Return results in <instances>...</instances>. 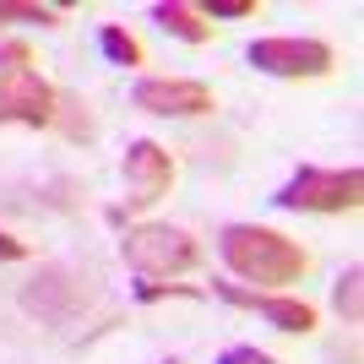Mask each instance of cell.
<instances>
[{
  "label": "cell",
  "instance_id": "1",
  "mask_svg": "<svg viewBox=\"0 0 364 364\" xmlns=\"http://www.w3.org/2000/svg\"><path fill=\"white\" fill-rule=\"evenodd\" d=\"M218 256L245 289L256 283L261 294H283L289 283H299L310 272V250L267 223H223L218 228Z\"/></svg>",
  "mask_w": 364,
  "mask_h": 364
},
{
  "label": "cell",
  "instance_id": "2",
  "mask_svg": "<svg viewBox=\"0 0 364 364\" xmlns=\"http://www.w3.org/2000/svg\"><path fill=\"white\" fill-rule=\"evenodd\" d=\"M60 120V92L38 71L33 60V49L22 38H6L0 44V125H33V131H44V125Z\"/></svg>",
  "mask_w": 364,
  "mask_h": 364
},
{
  "label": "cell",
  "instance_id": "3",
  "mask_svg": "<svg viewBox=\"0 0 364 364\" xmlns=\"http://www.w3.org/2000/svg\"><path fill=\"white\" fill-rule=\"evenodd\" d=\"M120 256L136 272V283H180L185 272L201 267V240L180 223H131Z\"/></svg>",
  "mask_w": 364,
  "mask_h": 364
},
{
  "label": "cell",
  "instance_id": "4",
  "mask_svg": "<svg viewBox=\"0 0 364 364\" xmlns=\"http://www.w3.org/2000/svg\"><path fill=\"white\" fill-rule=\"evenodd\" d=\"M359 201H364V174L353 164L348 168L304 164L277 185L272 207H283V213H359Z\"/></svg>",
  "mask_w": 364,
  "mask_h": 364
},
{
  "label": "cell",
  "instance_id": "5",
  "mask_svg": "<svg viewBox=\"0 0 364 364\" xmlns=\"http://www.w3.org/2000/svg\"><path fill=\"white\" fill-rule=\"evenodd\" d=\"M87 299H92L87 277L76 272V267H60V261L38 267V272L22 283V310L38 316L44 326H71V321L87 310Z\"/></svg>",
  "mask_w": 364,
  "mask_h": 364
},
{
  "label": "cell",
  "instance_id": "6",
  "mask_svg": "<svg viewBox=\"0 0 364 364\" xmlns=\"http://www.w3.org/2000/svg\"><path fill=\"white\" fill-rule=\"evenodd\" d=\"M168 185H174V158H168V147L152 141V136H136L125 147V191H131V196H125V207H109V223H125L131 213L164 201Z\"/></svg>",
  "mask_w": 364,
  "mask_h": 364
},
{
  "label": "cell",
  "instance_id": "7",
  "mask_svg": "<svg viewBox=\"0 0 364 364\" xmlns=\"http://www.w3.org/2000/svg\"><path fill=\"white\" fill-rule=\"evenodd\" d=\"M245 60L267 76H283V82H310V76H326L332 71V44L321 38H299V33H272V38H256L245 49Z\"/></svg>",
  "mask_w": 364,
  "mask_h": 364
},
{
  "label": "cell",
  "instance_id": "8",
  "mask_svg": "<svg viewBox=\"0 0 364 364\" xmlns=\"http://www.w3.org/2000/svg\"><path fill=\"white\" fill-rule=\"evenodd\" d=\"M131 104L141 114H158V120H196V114H213L218 98L196 76H141L131 87Z\"/></svg>",
  "mask_w": 364,
  "mask_h": 364
},
{
  "label": "cell",
  "instance_id": "9",
  "mask_svg": "<svg viewBox=\"0 0 364 364\" xmlns=\"http://www.w3.org/2000/svg\"><path fill=\"white\" fill-rule=\"evenodd\" d=\"M213 294L234 310H250L261 316L272 332H289V337H310L316 332V304L310 299H294V294H261V289H245V283H213Z\"/></svg>",
  "mask_w": 364,
  "mask_h": 364
},
{
  "label": "cell",
  "instance_id": "10",
  "mask_svg": "<svg viewBox=\"0 0 364 364\" xmlns=\"http://www.w3.org/2000/svg\"><path fill=\"white\" fill-rule=\"evenodd\" d=\"M152 22H158L168 38H180V44H207V38H213V22H207L201 6H191V0H158V6H152Z\"/></svg>",
  "mask_w": 364,
  "mask_h": 364
},
{
  "label": "cell",
  "instance_id": "11",
  "mask_svg": "<svg viewBox=\"0 0 364 364\" xmlns=\"http://www.w3.org/2000/svg\"><path fill=\"white\" fill-rule=\"evenodd\" d=\"M98 55H104L109 65H120V71H136V65L147 60L141 38L131 28H120V22H104V28H98Z\"/></svg>",
  "mask_w": 364,
  "mask_h": 364
},
{
  "label": "cell",
  "instance_id": "12",
  "mask_svg": "<svg viewBox=\"0 0 364 364\" xmlns=\"http://www.w3.org/2000/svg\"><path fill=\"white\" fill-rule=\"evenodd\" d=\"M332 304H337V316L348 321V326H359V321H364V267H359V261H348V267L337 272Z\"/></svg>",
  "mask_w": 364,
  "mask_h": 364
},
{
  "label": "cell",
  "instance_id": "13",
  "mask_svg": "<svg viewBox=\"0 0 364 364\" xmlns=\"http://www.w3.org/2000/svg\"><path fill=\"white\" fill-rule=\"evenodd\" d=\"M6 22H38V28H60L65 6H38V0H0V28Z\"/></svg>",
  "mask_w": 364,
  "mask_h": 364
},
{
  "label": "cell",
  "instance_id": "14",
  "mask_svg": "<svg viewBox=\"0 0 364 364\" xmlns=\"http://www.w3.org/2000/svg\"><path fill=\"white\" fill-rule=\"evenodd\" d=\"M136 304H164V299H207V289L196 283H136Z\"/></svg>",
  "mask_w": 364,
  "mask_h": 364
},
{
  "label": "cell",
  "instance_id": "15",
  "mask_svg": "<svg viewBox=\"0 0 364 364\" xmlns=\"http://www.w3.org/2000/svg\"><path fill=\"white\" fill-rule=\"evenodd\" d=\"M207 22H245V16H256V0H213V6H201Z\"/></svg>",
  "mask_w": 364,
  "mask_h": 364
},
{
  "label": "cell",
  "instance_id": "16",
  "mask_svg": "<svg viewBox=\"0 0 364 364\" xmlns=\"http://www.w3.org/2000/svg\"><path fill=\"white\" fill-rule=\"evenodd\" d=\"M213 364H283V359H272V353L256 348V343H234V348H223Z\"/></svg>",
  "mask_w": 364,
  "mask_h": 364
},
{
  "label": "cell",
  "instance_id": "17",
  "mask_svg": "<svg viewBox=\"0 0 364 364\" xmlns=\"http://www.w3.org/2000/svg\"><path fill=\"white\" fill-rule=\"evenodd\" d=\"M22 256H28V245L16 240L11 228H0V261H22Z\"/></svg>",
  "mask_w": 364,
  "mask_h": 364
},
{
  "label": "cell",
  "instance_id": "18",
  "mask_svg": "<svg viewBox=\"0 0 364 364\" xmlns=\"http://www.w3.org/2000/svg\"><path fill=\"white\" fill-rule=\"evenodd\" d=\"M164 364H180V359H164Z\"/></svg>",
  "mask_w": 364,
  "mask_h": 364
}]
</instances>
